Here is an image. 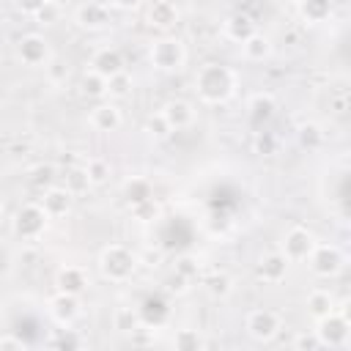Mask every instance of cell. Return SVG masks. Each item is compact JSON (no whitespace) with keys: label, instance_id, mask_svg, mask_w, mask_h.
I'll list each match as a JSON object with an SVG mask.
<instances>
[{"label":"cell","instance_id":"28","mask_svg":"<svg viewBox=\"0 0 351 351\" xmlns=\"http://www.w3.org/2000/svg\"><path fill=\"white\" fill-rule=\"evenodd\" d=\"M132 90H134V80L126 69L107 77V96L110 99H126V96H132Z\"/></svg>","mask_w":351,"mask_h":351},{"label":"cell","instance_id":"11","mask_svg":"<svg viewBox=\"0 0 351 351\" xmlns=\"http://www.w3.org/2000/svg\"><path fill=\"white\" fill-rule=\"evenodd\" d=\"M255 274H258L261 282H266V285H277V282H282L285 274H288V258H285L280 250H277V252H266V255L258 258V263H255Z\"/></svg>","mask_w":351,"mask_h":351},{"label":"cell","instance_id":"38","mask_svg":"<svg viewBox=\"0 0 351 351\" xmlns=\"http://www.w3.org/2000/svg\"><path fill=\"white\" fill-rule=\"evenodd\" d=\"M291 346H293L296 351H318V348H324L321 340H318V335H315V329H313V332H299Z\"/></svg>","mask_w":351,"mask_h":351},{"label":"cell","instance_id":"3","mask_svg":"<svg viewBox=\"0 0 351 351\" xmlns=\"http://www.w3.org/2000/svg\"><path fill=\"white\" fill-rule=\"evenodd\" d=\"M148 63L156 69V71H181L184 63H186V47L181 38H173V36H162L156 41H151L148 47Z\"/></svg>","mask_w":351,"mask_h":351},{"label":"cell","instance_id":"7","mask_svg":"<svg viewBox=\"0 0 351 351\" xmlns=\"http://www.w3.org/2000/svg\"><path fill=\"white\" fill-rule=\"evenodd\" d=\"M307 261H310L313 274L315 277H326V280L340 274V269L346 266V255H343V250L337 244H318L315 241V247L307 255Z\"/></svg>","mask_w":351,"mask_h":351},{"label":"cell","instance_id":"2","mask_svg":"<svg viewBox=\"0 0 351 351\" xmlns=\"http://www.w3.org/2000/svg\"><path fill=\"white\" fill-rule=\"evenodd\" d=\"M137 255L126 244H107L99 252V271L110 282H126L137 271Z\"/></svg>","mask_w":351,"mask_h":351},{"label":"cell","instance_id":"42","mask_svg":"<svg viewBox=\"0 0 351 351\" xmlns=\"http://www.w3.org/2000/svg\"><path fill=\"white\" fill-rule=\"evenodd\" d=\"M27 343L19 337V335H0V351H19L25 348Z\"/></svg>","mask_w":351,"mask_h":351},{"label":"cell","instance_id":"44","mask_svg":"<svg viewBox=\"0 0 351 351\" xmlns=\"http://www.w3.org/2000/svg\"><path fill=\"white\" fill-rule=\"evenodd\" d=\"M82 340L80 337H74V335H60L58 340H52V346L55 348H74V346H80Z\"/></svg>","mask_w":351,"mask_h":351},{"label":"cell","instance_id":"22","mask_svg":"<svg viewBox=\"0 0 351 351\" xmlns=\"http://www.w3.org/2000/svg\"><path fill=\"white\" fill-rule=\"evenodd\" d=\"M299 16L307 25H324L332 16V0H299Z\"/></svg>","mask_w":351,"mask_h":351},{"label":"cell","instance_id":"45","mask_svg":"<svg viewBox=\"0 0 351 351\" xmlns=\"http://www.w3.org/2000/svg\"><path fill=\"white\" fill-rule=\"evenodd\" d=\"M255 145H258V151L269 154V151H271V140H269V134H266V132H258V140H255Z\"/></svg>","mask_w":351,"mask_h":351},{"label":"cell","instance_id":"13","mask_svg":"<svg viewBox=\"0 0 351 351\" xmlns=\"http://www.w3.org/2000/svg\"><path fill=\"white\" fill-rule=\"evenodd\" d=\"M88 123H90V129H96V132H101V134H110V132H118V129H121L123 115H121L118 104H112V101H99V104L90 110Z\"/></svg>","mask_w":351,"mask_h":351},{"label":"cell","instance_id":"18","mask_svg":"<svg viewBox=\"0 0 351 351\" xmlns=\"http://www.w3.org/2000/svg\"><path fill=\"white\" fill-rule=\"evenodd\" d=\"M255 30H258V27H255L252 16H250V14H241V11L228 14L225 22H222V36L230 38V41H236V44H241V41H244L247 36H252Z\"/></svg>","mask_w":351,"mask_h":351},{"label":"cell","instance_id":"5","mask_svg":"<svg viewBox=\"0 0 351 351\" xmlns=\"http://www.w3.org/2000/svg\"><path fill=\"white\" fill-rule=\"evenodd\" d=\"M315 335H318V340H321L324 348H346L348 340H351V324H348V315L340 313V310L326 313L324 318H318Z\"/></svg>","mask_w":351,"mask_h":351},{"label":"cell","instance_id":"6","mask_svg":"<svg viewBox=\"0 0 351 351\" xmlns=\"http://www.w3.org/2000/svg\"><path fill=\"white\" fill-rule=\"evenodd\" d=\"M244 329H247V335H250L252 340L269 343V340H274V337L280 335L282 318H280V313H274V310H269V307H255V310L247 313Z\"/></svg>","mask_w":351,"mask_h":351},{"label":"cell","instance_id":"36","mask_svg":"<svg viewBox=\"0 0 351 351\" xmlns=\"http://www.w3.org/2000/svg\"><path fill=\"white\" fill-rule=\"evenodd\" d=\"M71 195H82V192H88V186H90V181H88V176H85V170L82 167H71L69 173H66V184H63Z\"/></svg>","mask_w":351,"mask_h":351},{"label":"cell","instance_id":"35","mask_svg":"<svg viewBox=\"0 0 351 351\" xmlns=\"http://www.w3.org/2000/svg\"><path fill=\"white\" fill-rule=\"evenodd\" d=\"M60 14H63V5L58 3V0H47L36 14H33V19H36V25H55V22H60Z\"/></svg>","mask_w":351,"mask_h":351},{"label":"cell","instance_id":"29","mask_svg":"<svg viewBox=\"0 0 351 351\" xmlns=\"http://www.w3.org/2000/svg\"><path fill=\"white\" fill-rule=\"evenodd\" d=\"M80 90L88 96V99H104L107 96V77L96 74V71H85L82 80H80Z\"/></svg>","mask_w":351,"mask_h":351},{"label":"cell","instance_id":"31","mask_svg":"<svg viewBox=\"0 0 351 351\" xmlns=\"http://www.w3.org/2000/svg\"><path fill=\"white\" fill-rule=\"evenodd\" d=\"M145 134H148L151 140H156V143H162V140H167V137L173 134V129H170V123L165 121L162 110L145 118Z\"/></svg>","mask_w":351,"mask_h":351},{"label":"cell","instance_id":"46","mask_svg":"<svg viewBox=\"0 0 351 351\" xmlns=\"http://www.w3.org/2000/svg\"><path fill=\"white\" fill-rule=\"evenodd\" d=\"M0 211H3V197H0Z\"/></svg>","mask_w":351,"mask_h":351},{"label":"cell","instance_id":"15","mask_svg":"<svg viewBox=\"0 0 351 351\" xmlns=\"http://www.w3.org/2000/svg\"><path fill=\"white\" fill-rule=\"evenodd\" d=\"M274 112H277V99L271 93H255V96H250V101H247V118H250V123L255 129H263L274 118Z\"/></svg>","mask_w":351,"mask_h":351},{"label":"cell","instance_id":"24","mask_svg":"<svg viewBox=\"0 0 351 351\" xmlns=\"http://www.w3.org/2000/svg\"><path fill=\"white\" fill-rule=\"evenodd\" d=\"M167 313H170V310H167V302H165V299L148 296V299L143 302V307H140V321L148 324V326H159V324H165Z\"/></svg>","mask_w":351,"mask_h":351},{"label":"cell","instance_id":"20","mask_svg":"<svg viewBox=\"0 0 351 351\" xmlns=\"http://www.w3.org/2000/svg\"><path fill=\"white\" fill-rule=\"evenodd\" d=\"M55 285H58V291H63V293L80 296V293L88 288V274H85L82 266H71V263H69V266H63V269L58 271Z\"/></svg>","mask_w":351,"mask_h":351},{"label":"cell","instance_id":"40","mask_svg":"<svg viewBox=\"0 0 351 351\" xmlns=\"http://www.w3.org/2000/svg\"><path fill=\"white\" fill-rule=\"evenodd\" d=\"M44 69H47V74H49V82H55V85H60V82L66 80V74H69V69H66L60 60H49Z\"/></svg>","mask_w":351,"mask_h":351},{"label":"cell","instance_id":"25","mask_svg":"<svg viewBox=\"0 0 351 351\" xmlns=\"http://www.w3.org/2000/svg\"><path fill=\"white\" fill-rule=\"evenodd\" d=\"M307 310H310V315L318 321V318H324L326 313L335 310V296H332L326 288H315V291H310V296H307Z\"/></svg>","mask_w":351,"mask_h":351},{"label":"cell","instance_id":"1","mask_svg":"<svg viewBox=\"0 0 351 351\" xmlns=\"http://www.w3.org/2000/svg\"><path fill=\"white\" fill-rule=\"evenodd\" d=\"M239 77L225 63H203L195 74V90L206 104H225L228 99H233Z\"/></svg>","mask_w":351,"mask_h":351},{"label":"cell","instance_id":"26","mask_svg":"<svg viewBox=\"0 0 351 351\" xmlns=\"http://www.w3.org/2000/svg\"><path fill=\"white\" fill-rule=\"evenodd\" d=\"M296 140H299L302 148H307V151H318V148L324 145V129H321L318 123H313V121L299 123V129H296Z\"/></svg>","mask_w":351,"mask_h":351},{"label":"cell","instance_id":"37","mask_svg":"<svg viewBox=\"0 0 351 351\" xmlns=\"http://www.w3.org/2000/svg\"><path fill=\"white\" fill-rule=\"evenodd\" d=\"M132 217H134L137 222H154V219L159 217V206H156L154 197H151V200H145V203L132 206Z\"/></svg>","mask_w":351,"mask_h":351},{"label":"cell","instance_id":"30","mask_svg":"<svg viewBox=\"0 0 351 351\" xmlns=\"http://www.w3.org/2000/svg\"><path fill=\"white\" fill-rule=\"evenodd\" d=\"M82 170H85V176H88L90 186H101V184L110 178V173H112L110 162H107V159H101V156H90V159L82 165Z\"/></svg>","mask_w":351,"mask_h":351},{"label":"cell","instance_id":"34","mask_svg":"<svg viewBox=\"0 0 351 351\" xmlns=\"http://www.w3.org/2000/svg\"><path fill=\"white\" fill-rule=\"evenodd\" d=\"M112 324L118 332H134V329H140V313L132 307H118L112 315Z\"/></svg>","mask_w":351,"mask_h":351},{"label":"cell","instance_id":"43","mask_svg":"<svg viewBox=\"0 0 351 351\" xmlns=\"http://www.w3.org/2000/svg\"><path fill=\"white\" fill-rule=\"evenodd\" d=\"M107 5L115 11H134L143 5V0H107Z\"/></svg>","mask_w":351,"mask_h":351},{"label":"cell","instance_id":"9","mask_svg":"<svg viewBox=\"0 0 351 351\" xmlns=\"http://www.w3.org/2000/svg\"><path fill=\"white\" fill-rule=\"evenodd\" d=\"M315 247V236L302 228V225H293L285 230L282 241H280V252L288 258V263H299V261H307V255L313 252Z\"/></svg>","mask_w":351,"mask_h":351},{"label":"cell","instance_id":"27","mask_svg":"<svg viewBox=\"0 0 351 351\" xmlns=\"http://www.w3.org/2000/svg\"><path fill=\"white\" fill-rule=\"evenodd\" d=\"M203 288H206L214 299H225V296H230V291H233V277H230L228 271H211V274L203 280Z\"/></svg>","mask_w":351,"mask_h":351},{"label":"cell","instance_id":"19","mask_svg":"<svg viewBox=\"0 0 351 351\" xmlns=\"http://www.w3.org/2000/svg\"><path fill=\"white\" fill-rule=\"evenodd\" d=\"M178 5L173 0H154L148 5V25L156 30H170L178 22Z\"/></svg>","mask_w":351,"mask_h":351},{"label":"cell","instance_id":"16","mask_svg":"<svg viewBox=\"0 0 351 351\" xmlns=\"http://www.w3.org/2000/svg\"><path fill=\"white\" fill-rule=\"evenodd\" d=\"M88 69L96 71V74H101V77H112V74L123 71V55L115 47H101V49H96L90 55Z\"/></svg>","mask_w":351,"mask_h":351},{"label":"cell","instance_id":"14","mask_svg":"<svg viewBox=\"0 0 351 351\" xmlns=\"http://www.w3.org/2000/svg\"><path fill=\"white\" fill-rule=\"evenodd\" d=\"M49 315L55 318V324L71 326V324L80 318V296L58 291V293L49 299Z\"/></svg>","mask_w":351,"mask_h":351},{"label":"cell","instance_id":"10","mask_svg":"<svg viewBox=\"0 0 351 351\" xmlns=\"http://www.w3.org/2000/svg\"><path fill=\"white\" fill-rule=\"evenodd\" d=\"M74 22H77L80 30H88V33L104 30L112 22V8L107 3H99V0H85V3L77 5Z\"/></svg>","mask_w":351,"mask_h":351},{"label":"cell","instance_id":"32","mask_svg":"<svg viewBox=\"0 0 351 351\" xmlns=\"http://www.w3.org/2000/svg\"><path fill=\"white\" fill-rule=\"evenodd\" d=\"M203 346H206V340L200 337L197 329H178L173 335V348H178V351H197Z\"/></svg>","mask_w":351,"mask_h":351},{"label":"cell","instance_id":"41","mask_svg":"<svg viewBox=\"0 0 351 351\" xmlns=\"http://www.w3.org/2000/svg\"><path fill=\"white\" fill-rule=\"evenodd\" d=\"M11 3H14V8H16L19 14L33 16V14H36V11H38V8L47 3V0H11Z\"/></svg>","mask_w":351,"mask_h":351},{"label":"cell","instance_id":"8","mask_svg":"<svg viewBox=\"0 0 351 351\" xmlns=\"http://www.w3.org/2000/svg\"><path fill=\"white\" fill-rule=\"evenodd\" d=\"M16 58L30 66V69H38V66H47L52 60V49H49V41L41 36V33H25L19 41H16Z\"/></svg>","mask_w":351,"mask_h":351},{"label":"cell","instance_id":"4","mask_svg":"<svg viewBox=\"0 0 351 351\" xmlns=\"http://www.w3.org/2000/svg\"><path fill=\"white\" fill-rule=\"evenodd\" d=\"M47 225H49V217H47V211L41 208V203H25V206L16 208L11 228H14V233H16L22 241H36V239L44 236Z\"/></svg>","mask_w":351,"mask_h":351},{"label":"cell","instance_id":"23","mask_svg":"<svg viewBox=\"0 0 351 351\" xmlns=\"http://www.w3.org/2000/svg\"><path fill=\"white\" fill-rule=\"evenodd\" d=\"M154 197V186H151V181L148 178H129L126 184H123V200L129 203V208L132 206H137V203H145V200H151Z\"/></svg>","mask_w":351,"mask_h":351},{"label":"cell","instance_id":"33","mask_svg":"<svg viewBox=\"0 0 351 351\" xmlns=\"http://www.w3.org/2000/svg\"><path fill=\"white\" fill-rule=\"evenodd\" d=\"M27 181H30V186H36L38 192H44L47 186L55 184V165H36V167L30 170V176H27Z\"/></svg>","mask_w":351,"mask_h":351},{"label":"cell","instance_id":"21","mask_svg":"<svg viewBox=\"0 0 351 351\" xmlns=\"http://www.w3.org/2000/svg\"><path fill=\"white\" fill-rule=\"evenodd\" d=\"M241 55H244V60H250V63H263V60L271 55V38L255 30L252 36H247V38L241 41Z\"/></svg>","mask_w":351,"mask_h":351},{"label":"cell","instance_id":"17","mask_svg":"<svg viewBox=\"0 0 351 351\" xmlns=\"http://www.w3.org/2000/svg\"><path fill=\"white\" fill-rule=\"evenodd\" d=\"M162 115H165V121L170 123L173 132L189 129V126L195 123V107H192L189 101H184V99H173V101H167V104L162 107Z\"/></svg>","mask_w":351,"mask_h":351},{"label":"cell","instance_id":"12","mask_svg":"<svg viewBox=\"0 0 351 351\" xmlns=\"http://www.w3.org/2000/svg\"><path fill=\"white\" fill-rule=\"evenodd\" d=\"M41 208L47 211V217L49 219H60V217H66L69 211H71V206H74V195L66 189V186H47L44 192H41Z\"/></svg>","mask_w":351,"mask_h":351},{"label":"cell","instance_id":"39","mask_svg":"<svg viewBox=\"0 0 351 351\" xmlns=\"http://www.w3.org/2000/svg\"><path fill=\"white\" fill-rule=\"evenodd\" d=\"M197 271H200V263H197L192 255H184V258L176 263V274H178V277H184V280L197 277Z\"/></svg>","mask_w":351,"mask_h":351}]
</instances>
